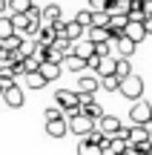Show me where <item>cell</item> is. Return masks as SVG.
Wrapping results in <instances>:
<instances>
[{"mask_svg":"<svg viewBox=\"0 0 152 155\" xmlns=\"http://www.w3.org/2000/svg\"><path fill=\"white\" fill-rule=\"evenodd\" d=\"M55 106L60 112L66 109V115H63V118L78 115V112H80V101H78V95H75L72 89H57V92H55Z\"/></svg>","mask_w":152,"mask_h":155,"instance_id":"6da1fadb","label":"cell"},{"mask_svg":"<svg viewBox=\"0 0 152 155\" xmlns=\"http://www.w3.org/2000/svg\"><path fill=\"white\" fill-rule=\"evenodd\" d=\"M144 132H147V138L152 141V121H147V124H144Z\"/></svg>","mask_w":152,"mask_h":155,"instance_id":"f1b7e54d","label":"cell"},{"mask_svg":"<svg viewBox=\"0 0 152 155\" xmlns=\"http://www.w3.org/2000/svg\"><path fill=\"white\" fill-rule=\"evenodd\" d=\"M3 9H6V0H0V15H3Z\"/></svg>","mask_w":152,"mask_h":155,"instance_id":"4dcf8cb0","label":"cell"},{"mask_svg":"<svg viewBox=\"0 0 152 155\" xmlns=\"http://www.w3.org/2000/svg\"><path fill=\"white\" fill-rule=\"evenodd\" d=\"M60 72H63V69L57 66V63H40V66H37V75L46 81V86H49L52 81H57V78H60Z\"/></svg>","mask_w":152,"mask_h":155,"instance_id":"9c48e42d","label":"cell"},{"mask_svg":"<svg viewBox=\"0 0 152 155\" xmlns=\"http://www.w3.org/2000/svg\"><path fill=\"white\" fill-rule=\"evenodd\" d=\"M118 92L124 95L126 101H132V104H135V101H141V98H144V81H141V75H135V72H132L126 81H121Z\"/></svg>","mask_w":152,"mask_h":155,"instance_id":"7a4b0ae2","label":"cell"},{"mask_svg":"<svg viewBox=\"0 0 152 155\" xmlns=\"http://www.w3.org/2000/svg\"><path fill=\"white\" fill-rule=\"evenodd\" d=\"M78 155H101V150H98V147L95 144H89V141H80V144H78Z\"/></svg>","mask_w":152,"mask_h":155,"instance_id":"ffe728a7","label":"cell"},{"mask_svg":"<svg viewBox=\"0 0 152 155\" xmlns=\"http://www.w3.org/2000/svg\"><path fill=\"white\" fill-rule=\"evenodd\" d=\"M132 75V63L129 61H115V78H118V81H126V78Z\"/></svg>","mask_w":152,"mask_h":155,"instance_id":"ac0fdd59","label":"cell"},{"mask_svg":"<svg viewBox=\"0 0 152 155\" xmlns=\"http://www.w3.org/2000/svg\"><path fill=\"white\" fill-rule=\"evenodd\" d=\"M121 127H124V124H121L115 115H103L101 121H98V127H95V129L103 135V138H109V141H112L115 135H118V129H121Z\"/></svg>","mask_w":152,"mask_h":155,"instance_id":"8992f818","label":"cell"},{"mask_svg":"<svg viewBox=\"0 0 152 155\" xmlns=\"http://www.w3.org/2000/svg\"><path fill=\"white\" fill-rule=\"evenodd\" d=\"M149 155H152V141H149Z\"/></svg>","mask_w":152,"mask_h":155,"instance_id":"1f68e13d","label":"cell"},{"mask_svg":"<svg viewBox=\"0 0 152 155\" xmlns=\"http://www.w3.org/2000/svg\"><path fill=\"white\" fill-rule=\"evenodd\" d=\"M0 52H3V43H0Z\"/></svg>","mask_w":152,"mask_h":155,"instance_id":"836d02e7","label":"cell"},{"mask_svg":"<svg viewBox=\"0 0 152 155\" xmlns=\"http://www.w3.org/2000/svg\"><path fill=\"white\" fill-rule=\"evenodd\" d=\"M95 58H112L109 43H95Z\"/></svg>","mask_w":152,"mask_h":155,"instance_id":"cb8c5ba5","label":"cell"},{"mask_svg":"<svg viewBox=\"0 0 152 155\" xmlns=\"http://www.w3.org/2000/svg\"><path fill=\"white\" fill-rule=\"evenodd\" d=\"M6 9H11V15H29L32 3L29 0H6Z\"/></svg>","mask_w":152,"mask_h":155,"instance_id":"e0dca14e","label":"cell"},{"mask_svg":"<svg viewBox=\"0 0 152 155\" xmlns=\"http://www.w3.org/2000/svg\"><path fill=\"white\" fill-rule=\"evenodd\" d=\"M46 132H49V138H63V135L69 132L66 118H57V121H46Z\"/></svg>","mask_w":152,"mask_h":155,"instance_id":"8fae6325","label":"cell"},{"mask_svg":"<svg viewBox=\"0 0 152 155\" xmlns=\"http://www.w3.org/2000/svg\"><path fill=\"white\" fill-rule=\"evenodd\" d=\"M124 38H126V40H132V43L138 46L144 38H147V35H144V26H141V23H126V29H124Z\"/></svg>","mask_w":152,"mask_h":155,"instance_id":"7c38bea8","label":"cell"},{"mask_svg":"<svg viewBox=\"0 0 152 155\" xmlns=\"http://www.w3.org/2000/svg\"><path fill=\"white\" fill-rule=\"evenodd\" d=\"M34 49H37V40L34 38H23L20 40V49H17V55H20V61H26V58L34 55Z\"/></svg>","mask_w":152,"mask_h":155,"instance_id":"9a60e30c","label":"cell"},{"mask_svg":"<svg viewBox=\"0 0 152 155\" xmlns=\"http://www.w3.org/2000/svg\"><path fill=\"white\" fill-rule=\"evenodd\" d=\"M26 86H29V89H43L46 81H43L37 72H32V75H26Z\"/></svg>","mask_w":152,"mask_h":155,"instance_id":"7402d4cb","label":"cell"},{"mask_svg":"<svg viewBox=\"0 0 152 155\" xmlns=\"http://www.w3.org/2000/svg\"><path fill=\"white\" fill-rule=\"evenodd\" d=\"M115 46H118V55H121V61H129V58L135 55V49H138V46L132 43V40H126V38L115 40Z\"/></svg>","mask_w":152,"mask_h":155,"instance_id":"5bb4252c","label":"cell"},{"mask_svg":"<svg viewBox=\"0 0 152 155\" xmlns=\"http://www.w3.org/2000/svg\"><path fill=\"white\" fill-rule=\"evenodd\" d=\"M11 86H17V83L11 81V78H6V75H0V89H3V92H6V89H11Z\"/></svg>","mask_w":152,"mask_h":155,"instance_id":"4316f807","label":"cell"},{"mask_svg":"<svg viewBox=\"0 0 152 155\" xmlns=\"http://www.w3.org/2000/svg\"><path fill=\"white\" fill-rule=\"evenodd\" d=\"M129 118H132V127H144L147 121H152V104L149 101H135L129 109Z\"/></svg>","mask_w":152,"mask_h":155,"instance_id":"277c9868","label":"cell"},{"mask_svg":"<svg viewBox=\"0 0 152 155\" xmlns=\"http://www.w3.org/2000/svg\"><path fill=\"white\" fill-rule=\"evenodd\" d=\"M86 12H89V15H98V12H106V0H92Z\"/></svg>","mask_w":152,"mask_h":155,"instance_id":"d4e9b609","label":"cell"},{"mask_svg":"<svg viewBox=\"0 0 152 155\" xmlns=\"http://www.w3.org/2000/svg\"><path fill=\"white\" fill-rule=\"evenodd\" d=\"M20 35H11V38H6L3 40V52H17V49H20Z\"/></svg>","mask_w":152,"mask_h":155,"instance_id":"44dd1931","label":"cell"},{"mask_svg":"<svg viewBox=\"0 0 152 155\" xmlns=\"http://www.w3.org/2000/svg\"><path fill=\"white\" fill-rule=\"evenodd\" d=\"M66 127H69V132H72V135H80V141H83L86 135L95 129V124H92L89 118H83V115L78 112V115H69V118H66Z\"/></svg>","mask_w":152,"mask_h":155,"instance_id":"5b68a950","label":"cell"},{"mask_svg":"<svg viewBox=\"0 0 152 155\" xmlns=\"http://www.w3.org/2000/svg\"><path fill=\"white\" fill-rule=\"evenodd\" d=\"M141 26H144V35H152V17H144Z\"/></svg>","mask_w":152,"mask_h":155,"instance_id":"83f0119b","label":"cell"},{"mask_svg":"<svg viewBox=\"0 0 152 155\" xmlns=\"http://www.w3.org/2000/svg\"><path fill=\"white\" fill-rule=\"evenodd\" d=\"M126 144L129 147H141V144H149L144 127H129V135H126Z\"/></svg>","mask_w":152,"mask_h":155,"instance_id":"4fadbf2b","label":"cell"},{"mask_svg":"<svg viewBox=\"0 0 152 155\" xmlns=\"http://www.w3.org/2000/svg\"><path fill=\"white\" fill-rule=\"evenodd\" d=\"M118 86H121L118 78H103V81H101V89H106V92H115Z\"/></svg>","mask_w":152,"mask_h":155,"instance_id":"603a6c76","label":"cell"},{"mask_svg":"<svg viewBox=\"0 0 152 155\" xmlns=\"http://www.w3.org/2000/svg\"><path fill=\"white\" fill-rule=\"evenodd\" d=\"M60 69H69V72H83L86 63L80 61V58H75V55H66V58H63V63H60Z\"/></svg>","mask_w":152,"mask_h":155,"instance_id":"2e32d148","label":"cell"},{"mask_svg":"<svg viewBox=\"0 0 152 155\" xmlns=\"http://www.w3.org/2000/svg\"><path fill=\"white\" fill-rule=\"evenodd\" d=\"M3 101H6V106H11V109H20L23 101H26V95H23L20 86H11V89H6V92H3Z\"/></svg>","mask_w":152,"mask_h":155,"instance_id":"52a82bcc","label":"cell"},{"mask_svg":"<svg viewBox=\"0 0 152 155\" xmlns=\"http://www.w3.org/2000/svg\"><path fill=\"white\" fill-rule=\"evenodd\" d=\"M72 20H75V23H78V26H80V29H83V32H86V29H92V15H89V12H86V9H80V12H78V15H75V17H72Z\"/></svg>","mask_w":152,"mask_h":155,"instance_id":"d6986e66","label":"cell"},{"mask_svg":"<svg viewBox=\"0 0 152 155\" xmlns=\"http://www.w3.org/2000/svg\"><path fill=\"white\" fill-rule=\"evenodd\" d=\"M98 89H101V81H98L95 75H80L72 92L78 95V98H95V92H98Z\"/></svg>","mask_w":152,"mask_h":155,"instance_id":"3957f363","label":"cell"},{"mask_svg":"<svg viewBox=\"0 0 152 155\" xmlns=\"http://www.w3.org/2000/svg\"><path fill=\"white\" fill-rule=\"evenodd\" d=\"M43 115H46V121H57V118H63V112L57 109V106H46Z\"/></svg>","mask_w":152,"mask_h":155,"instance_id":"484cf974","label":"cell"},{"mask_svg":"<svg viewBox=\"0 0 152 155\" xmlns=\"http://www.w3.org/2000/svg\"><path fill=\"white\" fill-rule=\"evenodd\" d=\"M115 61H118V58H101V63H98V69H95L98 81H103V78H115Z\"/></svg>","mask_w":152,"mask_h":155,"instance_id":"30bf717a","label":"cell"},{"mask_svg":"<svg viewBox=\"0 0 152 155\" xmlns=\"http://www.w3.org/2000/svg\"><path fill=\"white\" fill-rule=\"evenodd\" d=\"M144 15L152 17V0H149V3H144Z\"/></svg>","mask_w":152,"mask_h":155,"instance_id":"f546056e","label":"cell"},{"mask_svg":"<svg viewBox=\"0 0 152 155\" xmlns=\"http://www.w3.org/2000/svg\"><path fill=\"white\" fill-rule=\"evenodd\" d=\"M55 20H60V6L57 3H46L40 12V26H52Z\"/></svg>","mask_w":152,"mask_h":155,"instance_id":"ba28073f","label":"cell"},{"mask_svg":"<svg viewBox=\"0 0 152 155\" xmlns=\"http://www.w3.org/2000/svg\"><path fill=\"white\" fill-rule=\"evenodd\" d=\"M0 98H3V89H0Z\"/></svg>","mask_w":152,"mask_h":155,"instance_id":"d6a6232c","label":"cell"}]
</instances>
